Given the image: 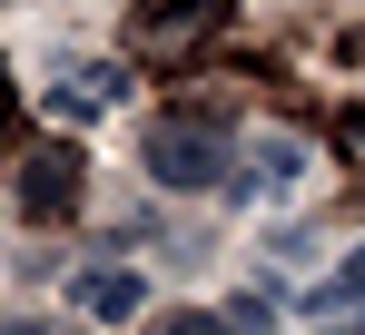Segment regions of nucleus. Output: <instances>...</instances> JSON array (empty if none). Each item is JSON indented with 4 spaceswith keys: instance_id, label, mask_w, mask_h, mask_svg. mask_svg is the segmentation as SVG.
I'll list each match as a JSON object with an SVG mask.
<instances>
[{
    "instance_id": "obj_1",
    "label": "nucleus",
    "mask_w": 365,
    "mask_h": 335,
    "mask_svg": "<svg viewBox=\"0 0 365 335\" xmlns=\"http://www.w3.org/2000/svg\"><path fill=\"white\" fill-rule=\"evenodd\" d=\"M138 168H148L158 187H227L237 148H227V128H207V118H158V128L138 138Z\"/></svg>"
},
{
    "instance_id": "obj_2",
    "label": "nucleus",
    "mask_w": 365,
    "mask_h": 335,
    "mask_svg": "<svg viewBox=\"0 0 365 335\" xmlns=\"http://www.w3.org/2000/svg\"><path fill=\"white\" fill-rule=\"evenodd\" d=\"M217 30H227V0H148V10H128V59L138 69H178Z\"/></svg>"
},
{
    "instance_id": "obj_3",
    "label": "nucleus",
    "mask_w": 365,
    "mask_h": 335,
    "mask_svg": "<svg viewBox=\"0 0 365 335\" xmlns=\"http://www.w3.org/2000/svg\"><path fill=\"white\" fill-rule=\"evenodd\" d=\"M297 168H306V138L267 128V138H247V168H227V187H237V197H287Z\"/></svg>"
},
{
    "instance_id": "obj_4",
    "label": "nucleus",
    "mask_w": 365,
    "mask_h": 335,
    "mask_svg": "<svg viewBox=\"0 0 365 335\" xmlns=\"http://www.w3.org/2000/svg\"><path fill=\"white\" fill-rule=\"evenodd\" d=\"M20 207H30V217H50V207H60V217H69V207H79V158H69V148H60V158H30Z\"/></svg>"
},
{
    "instance_id": "obj_5",
    "label": "nucleus",
    "mask_w": 365,
    "mask_h": 335,
    "mask_svg": "<svg viewBox=\"0 0 365 335\" xmlns=\"http://www.w3.org/2000/svg\"><path fill=\"white\" fill-rule=\"evenodd\" d=\"M138 296H148V286L128 277V267H109V277H79V306H89V316H138Z\"/></svg>"
},
{
    "instance_id": "obj_6",
    "label": "nucleus",
    "mask_w": 365,
    "mask_h": 335,
    "mask_svg": "<svg viewBox=\"0 0 365 335\" xmlns=\"http://www.w3.org/2000/svg\"><path fill=\"white\" fill-rule=\"evenodd\" d=\"M306 306H316V316H326V306H365V257H346V267H336V277L316 286Z\"/></svg>"
},
{
    "instance_id": "obj_7",
    "label": "nucleus",
    "mask_w": 365,
    "mask_h": 335,
    "mask_svg": "<svg viewBox=\"0 0 365 335\" xmlns=\"http://www.w3.org/2000/svg\"><path fill=\"white\" fill-rule=\"evenodd\" d=\"M148 335H227V316H207V306H178V316H158Z\"/></svg>"
},
{
    "instance_id": "obj_8",
    "label": "nucleus",
    "mask_w": 365,
    "mask_h": 335,
    "mask_svg": "<svg viewBox=\"0 0 365 335\" xmlns=\"http://www.w3.org/2000/svg\"><path fill=\"white\" fill-rule=\"evenodd\" d=\"M336 148H346V158L365 168V109H346V118H336Z\"/></svg>"
},
{
    "instance_id": "obj_9",
    "label": "nucleus",
    "mask_w": 365,
    "mask_h": 335,
    "mask_svg": "<svg viewBox=\"0 0 365 335\" xmlns=\"http://www.w3.org/2000/svg\"><path fill=\"white\" fill-rule=\"evenodd\" d=\"M0 128H10V79H0Z\"/></svg>"
},
{
    "instance_id": "obj_10",
    "label": "nucleus",
    "mask_w": 365,
    "mask_h": 335,
    "mask_svg": "<svg viewBox=\"0 0 365 335\" xmlns=\"http://www.w3.org/2000/svg\"><path fill=\"white\" fill-rule=\"evenodd\" d=\"M326 335H365V326H326Z\"/></svg>"
}]
</instances>
